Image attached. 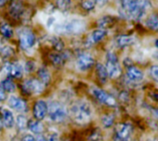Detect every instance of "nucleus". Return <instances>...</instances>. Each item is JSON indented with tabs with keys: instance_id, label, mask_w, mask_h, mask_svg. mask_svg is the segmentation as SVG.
Instances as JSON below:
<instances>
[{
	"instance_id": "obj_1",
	"label": "nucleus",
	"mask_w": 158,
	"mask_h": 141,
	"mask_svg": "<svg viewBox=\"0 0 158 141\" xmlns=\"http://www.w3.org/2000/svg\"><path fill=\"white\" fill-rule=\"evenodd\" d=\"M150 6L148 0H119V12L128 19H141Z\"/></svg>"
},
{
	"instance_id": "obj_2",
	"label": "nucleus",
	"mask_w": 158,
	"mask_h": 141,
	"mask_svg": "<svg viewBox=\"0 0 158 141\" xmlns=\"http://www.w3.org/2000/svg\"><path fill=\"white\" fill-rule=\"evenodd\" d=\"M73 119L79 124H85L92 117V107L86 102H78L71 108Z\"/></svg>"
},
{
	"instance_id": "obj_3",
	"label": "nucleus",
	"mask_w": 158,
	"mask_h": 141,
	"mask_svg": "<svg viewBox=\"0 0 158 141\" xmlns=\"http://www.w3.org/2000/svg\"><path fill=\"white\" fill-rule=\"evenodd\" d=\"M85 29V23L81 19H72L57 26L56 31L60 34H76Z\"/></svg>"
},
{
	"instance_id": "obj_4",
	"label": "nucleus",
	"mask_w": 158,
	"mask_h": 141,
	"mask_svg": "<svg viewBox=\"0 0 158 141\" xmlns=\"http://www.w3.org/2000/svg\"><path fill=\"white\" fill-rule=\"evenodd\" d=\"M67 114V109L62 103L58 102H52L48 104L47 115L51 121L55 123H60L65 120Z\"/></svg>"
},
{
	"instance_id": "obj_5",
	"label": "nucleus",
	"mask_w": 158,
	"mask_h": 141,
	"mask_svg": "<svg viewBox=\"0 0 158 141\" xmlns=\"http://www.w3.org/2000/svg\"><path fill=\"white\" fill-rule=\"evenodd\" d=\"M106 68L107 70L108 77L111 79H117L121 74V67H120L119 62L118 60V57L112 52H109L106 54Z\"/></svg>"
},
{
	"instance_id": "obj_6",
	"label": "nucleus",
	"mask_w": 158,
	"mask_h": 141,
	"mask_svg": "<svg viewBox=\"0 0 158 141\" xmlns=\"http://www.w3.org/2000/svg\"><path fill=\"white\" fill-rule=\"evenodd\" d=\"M44 90V85L37 79H29L24 81L22 91L27 95H38Z\"/></svg>"
},
{
	"instance_id": "obj_7",
	"label": "nucleus",
	"mask_w": 158,
	"mask_h": 141,
	"mask_svg": "<svg viewBox=\"0 0 158 141\" xmlns=\"http://www.w3.org/2000/svg\"><path fill=\"white\" fill-rule=\"evenodd\" d=\"M19 45L23 50L31 49L36 42L35 34L30 29H23L19 32Z\"/></svg>"
},
{
	"instance_id": "obj_8",
	"label": "nucleus",
	"mask_w": 158,
	"mask_h": 141,
	"mask_svg": "<svg viewBox=\"0 0 158 141\" xmlns=\"http://www.w3.org/2000/svg\"><path fill=\"white\" fill-rule=\"evenodd\" d=\"M92 92H93V95L95 97V99L99 101L101 103H104L107 106H116L117 102L115 98L109 93L106 92L105 91L98 89V88H94L92 90Z\"/></svg>"
},
{
	"instance_id": "obj_9",
	"label": "nucleus",
	"mask_w": 158,
	"mask_h": 141,
	"mask_svg": "<svg viewBox=\"0 0 158 141\" xmlns=\"http://www.w3.org/2000/svg\"><path fill=\"white\" fill-rule=\"evenodd\" d=\"M3 70L8 79H19L23 75V68L19 63H6Z\"/></svg>"
},
{
	"instance_id": "obj_10",
	"label": "nucleus",
	"mask_w": 158,
	"mask_h": 141,
	"mask_svg": "<svg viewBox=\"0 0 158 141\" xmlns=\"http://www.w3.org/2000/svg\"><path fill=\"white\" fill-rule=\"evenodd\" d=\"M94 65V58L88 53H82L79 54L77 58V66L81 71H86Z\"/></svg>"
},
{
	"instance_id": "obj_11",
	"label": "nucleus",
	"mask_w": 158,
	"mask_h": 141,
	"mask_svg": "<svg viewBox=\"0 0 158 141\" xmlns=\"http://www.w3.org/2000/svg\"><path fill=\"white\" fill-rule=\"evenodd\" d=\"M32 112H33V116L36 120L39 121L43 120L44 119V117L48 113V104L44 101L39 100L34 103Z\"/></svg>"
},
{
	"instance_id": "obj_12",
	"label": "nucleus",
	"mask_w": 158,
	"mask_h": 141,
	"mask_svg": "<svg viewBox=\"0 0 158 141\" xmlns=\"http://www.w3.org/2000/svg\"><path fill=\"white\" fill-rule=\"evenodd\" d=\"M8 106L12 109H14L17 112H22L25 113L28 111V104L25 100L17 97V96H10L7 101Z\"/></svg>"
},
{
	"instance_id": "obj_13",
	"label": "nucleus",
	"mask_w": 158,
	"mask_h": 141,
	"mask_svg": "<svg viewBox=\"0 0 158 141\" xmlns=\"http://www.w3.org/2000/svg\"><path fill=\"white\" fill-rule=\"evenodd\" d=\"M132 133V127L130 124H119L117 127L116 134L119 141H128Z\"/></svg>"
},
{
	"instance_id": "obj_14",
	"label": "nucleus",
	"mask_w": 158,
	"mask_h": 141,
	"mask_svg": "<svg viewBox=\"0 0 158 141\" xmlns=\"http://www.w3.org/2000/svg\"><path fill=\"white\" fill-rule=\"evenodd\" d=\"M1 117L3 119V124L6 128H12L14 127L15 119L10 110L6 108H3L1 110Z\"/></svg>"
},
{
	"instance_id": "obj_15",
	"label": "nucleus",
	"mask_w": 158,
	"mask_h": 141,
	"mask_svg": "<svg viewBox=\"0 0 158 141\" xmlns=\"http://www.w3.org/2000/svg\"><path fill=\"white\" fill-rule=\"evenodd\" d=\"M9 14L14 18H19L23 14V5L19 0H14L9 6Z\"/></svg>"
},
{
	"instance_id": "obj_16",
	"label": "nucleus",
	"mask_w": 158,
	"mask_h": 141,
	"mask_svg": "<svg viewBox=\"0 0 158 141\" xmlns=\"http://www.w3.org/2000/svg\"><path fill=\"white\" fill-rule=\"evenodd\" d=\"M127 77L131 81L139 82V81L143 80V73L140 68L135 67V66H131V67H129V69L127 71Z\"/></svg>"
},
{
	"instance_id": "obj_17",
	"label": "nucleus",
	"mask_w": 158,
	"mask_h": 141,
	"mask_svg": "<svg viewBox=\"0 0 158 141\" xmlns=\"http://www.w3.org/2000/svg\"><path fill=\"white\" fill-rule=\"evenodd\" d=\"M49 59L50 61L52 62V64L55 66H62L66 60H67V57H66V54H63V53H60V52H56V53H51L49 54Z\"/></svg>"
},
{
	"instance_id": "obj_18",
	"label": "nucleus",
	"mask_w": 158,
	"mask_h": 141,
	"mask_svg": "<svg viewBox=\"0 0 158 141\" xmlns=\"http://www.w3.org/2000/svg\"><path fill=\"white\" fill-rule=\"evenodd\" d=\"M106 35V31L105 30H102V29H98V30H94L89 39H88V43L89 44H95L99 42H101Z\"/></svg>"
},
{
	"instance_id": "obj_19",
	"label": "nucleus",
	"mask_w": 158,
	"mask_h": 141,
	"mask_svg": "<svg viewBox=\"0 0 158 141\" xmlns=\"http://www.w3.org/2000/svg\"><path fill=\"white\" fill-rule=\"evenodd\" d=\"M27 127L34 134L36 135H41L44 131V126L43 124L36 119H31L30 121H28L27 124Z\"/></svg>"
},
{
	"instance_id": "obj_20",
	"label": "nucleus",
	"mask_w": 158,
	"mask_h": 141,
	"mask_svg": "<svg viewBox=\"0 0 158 141\" xmlns=\"http://www.w3.org/2000/svg\"><path fill=\"white\" fill-rule=\"evenodd\" d=\"M37 75H38L39 80H40L44 86L47 85V84H49V82L51 81V75H50L49 71L47 70V68H45V67H44V66L38 69Z\"/></svg>"
},
{
	"instance_id": "obj_21",
	"label": "nucleus",
	"mask_w": 158,
	"mask_h": 141,
	"mask_svg": "<svg viewBox=\"0 0 158 141\" xmlns=\"http://www.w3.org/2000/svg\"><path fill=\"white\" fill-rule=\"evenodd\" d=\"M134 42V38L130 35H120L117 38V44L119 47H126Z\"/></svg>"
},
{
	"instance_id": "obj_22",
	"label": "nucleus",
	"mask_w": 158,
	"mask_h": 141,
	"mask_svg": "<svg viewBox=\"0 0 158 141\" xmlns=\"http://www.w3.org/2000/svg\"><path fill=\"white\" fill-rule=\"evenodd\" d=\"M96 73H97V76L99 78V80L102 83H105L108 78V73H107L106 66L100 63L96 64Z\"/></svg>"
},
{
	"instance_id": "obj_23",
	"label": "nucleus",
	"mask_w": 158,
	"mask_h": 141,
	"mask_svg": "<svg viewBox=\"0 0 158 141\" xmlns=\"http://www.w3.org/2000/svg\"><path fill=\"white\" fill-rule=\"evenodd\" d=\"M0 84L6 92H13L16 90V84L11 79H6L2 80Z\"/></svg>"
},
{
	"instance_id": "obj_24",
	"label": "nucleus",
	"mask_w": 158,
	"mask_h": 141,
	"mask_svg": "<svg viewBox=\"0 0 158 141\" xmlns=\"http://www.w3.org/2000/svg\"><path fill=\"white\" fill-rule=\"evenodd\" d=\"M0 33L6 39H9L13 36V30L7 23H1L0 24Z\"/></svg>"
},
{
	"instance_id": "obj_25",
	"label": "nucleus",
	"mask_w": 158,
	"mask_h": 141,
	"mask_svg": "<svg viewBox=\"0 0 158 141\" xmlns=\"http://www.w3.org/2000/svg\"><path fill=\"white\" fill-rule=\"evenodd\" d=\"M146 26L154 30H158V16L151 15L146 20Z\"/></svg>"
},
{
	"instance_id": "obj_26",
	"label": "nucleus",
	"mask_w": 158,
	"mask_h": 141,
	"mask_svg": "<svg viewBox=\"0 0 158 141\" xmlns=\"http://www.w3.org/2000/svg\"><path fill=\"white\" fill-rule=\"evenodd\" d=\"M115 22V19L111 17H104L101 19H99L98 21V25L100 26V28H102V30L109 28L110 26H112Z\"/></svg>"
},
{
	"instance_id": "obj_27",
	"label": "nucleus",
	"mask_w": 158,
	"mask_h": 141,
	"mask_svg": "<svg viewBox=\"0 0 158 141\" xmlns=\"http://www.w3.org/2000/svg\"><path fill=\"white\" fill-rule=\"evenodd\" d=\"M27 124H28V121L26 119V117L24 115H18L17 118H16V126L17 127L19 128V130H24L26 127H27Z\"/></svg>"
},
{
	"instance_id": "obj_28",
	"label": "nucleus",
	"mask_w": 158,
	"mask_h": 141,
	"mask_svg": "<svg viewBox=\"0 0 158 141\" xmlns=\"http://www.w3.org/2000/svg\"><path fill=\"white\" fill-rule=\"evenodd\" d=\"M115 121V117L113 115H106L102 118V124L105 127H110L113 126Z\"/></svg>"
},
{
	"instance_id": "obj_29",
	"label": "nucleus",
	"mask_w": 158,
	"mask_h": 141,
	"mask_svg": "<svg viewBox=\"0 0 158 141\" xmlns=\"http://www.w3.org/2000/svg\"><path fill=\"white\" fill-rule=\"evenodd\" d=\"M52 45L57 52H61L64 48V43L63 42L58 38V37H53L52 38Z\"/></svg>"
},
{
	"instance_id": "obj_30",
	"label": "nucleus",
	"mask_w": 158,
	"mask_h": 141,
	"mask_svg": "<svg viewBox=\"0 0 158 141\" xmlns=\"http://www.w3.org/2000/svg\"><path fill=\"white\" fill-rule=\"evenodd\" d=\"M94 0H85L82 2V7L87 9V10H91L94 7Z\"/></svg>"
},
{
	"instance_id": "obj_31",
	"label": "nucleus",
	"mask_w": 158,
	"mask_h": 141,
	"mask_svg": "<svg viewBox=\"0 0 158 141\" xmlns=\"http://www.w3.org/2000/svg\"><path fill=\"white\" fill-rule=\"evenodd\" d=\"M24 69L27 73H31L35 69V63L33 61H28L25 65Z\"/></svg>"
},
{
	"instance_id": "obj_32",
	"label": "nucleus",
	"mask_w": 158,
	"mask_h": 141,
	"mask_svg": "<svg viewBox=\"0 0 158 141\" xmlns=\"http://www.w3.org/2000/svg\"><path fill=\"white\" fill-rule=\"evenodd\" d=\"M0 52H1V54H2L4 57H8V56H10V55L12 54V53H13L12 49H11L10 47H8V46H6V47L2 48Z\"/></svg>"
},
{
	"instance_id": "obj_33",
	"label": "nucleus",
	"mask_w": 158,
	"mask_h": 141,
	"mask_svg": "<svg viewBox=\"0 0 158 141\" xmlns=\"http://www.w3.org/2000/svg\"><path fill=\"white\" fill-rule=\"evenodd\" d=\"M57 5L63 9H67L69 6V0H57Z\"/></svg>"
},
{
	"instance_id": "obj_34",
	"label": "nucleus",
	"mask_w": 158,
	"mask_h": 141,
	"mask_svg": "<svg viewBox=\"0 0 158 141\" xmlns=\"http://www.w3.org/2000/svg\"><path fill=\"white\" fill-rule=\"evenodd\" d=\"M47 141H59L58 139V135L56 133H50L46 139Z\"/></svg>"
},
{
	"instance_id": "obj_35",
	"label": "nucleus",
	"mask_w": 158,
	"mask_h": 141,
	"mask_svg": "<svg viewBox=\"0 0 158 141\" xmlns=\"http://www.w3.org/2000/svg\"><path fill=\"white\" fill-rule=\"evenodd\" d=\"M151 73L153 75V77L158 81V66H154L151 68Z\"/></svg>"
},
{
	"instance_id": "obj_36",
	"label": "nucleus",
	"mask_w": 158,
	"mask_h": 141,
	"mask_svg": "<svg viewBox=\"0 0 158 141\" xmlns=\"http://www.w3.org/2000/svg\"><path fill=\"white\" fill-rule=\"evenodd\" d=\"M6 98V91H4V89L2 88V86H1V84H0V102L5 101Z\"/></svg>"
},
{
	"instance_id": "obj_37",
	"label": "nucleus",
	"mask_w": 158,
	"mask_h": 141,
	"mask_svg": "<svg viewBox=\"0 0 158 141\" xmlns=\"http://www.w3.org/2000/svg\"><path fill=\"white\" fill-rule=\"evenodd\" d=\"M22 141H36V139L33 136H31V135H26L22 139Z\"/></svg>"
},
{
	"instance_id": "obj_38",
	"label": "nucleus",
	"mask_w": 158,
	"mask_h": 141,
	"mask_svg": "<svg viewBox=\"0 0 158 141\" xmlns=\"http://www.w3.org/2000/svg\"><path fill=\"white\" fill-rule=\"evenodd\" d=\"M94 1L95 4H98V5H100V6H103V5H105L108 0H94Z\"/></svg>"
},
{
	"instance_id": "obj_39",
	"label": "nucleus",
	"mask_w": 158,
	"mask_h": 141,
	"mask_svg": "<svg viewBox=\"0 0 158 141\" xmlns=\"http://www.w3.org/2000/svg\"><path fill=\"white\" fill-rule=\"evenodd\" d=\"M36 141H47V140H46V139H45L44 137H43V136H41V135H38V137H37V139H36Z\"/></svg>"
},
{
	"instance_id": "obj_40",
	"label": "nucleus",
	"mask_w": 158,
	"mask_h": 141,
	"mask_svg": "<svg viewBox=\"0 0 158 141\" xmlns=\"http://www.w3.org/2000/svg\"><path fill=\"white\" fill-rule=\"evenodd\" d=\"M8 0H0V6H4L6 2H7Z\"/></svg>"
},
{
	"instance_id": "obj_41",
	"label": "nucleus",
	"mask_w": 158,
	"mask_h": 141,
	"mask_svg": "<svg viewBox=\"0 0 158 141\" xmlns=\"http://www.w3.org/2000/svg\"><path fill=\"white\" fill-rule=\"evenodd\" d=\"M154 115H156V117H157L158 118V108L155 109V111H154Z\"/></svg>"
},
{
	"instance_id": "obj_42",
	"label": "nucleus",
	"mask_w": 158,
	"mask_h": 141,
	"mask_svg": "<svg viewBox=\"0 0 158 141\" xmlns=\"http://www.w3.org/2000/svg\"><path fill=\"white\" fill-rule=\"evenodd\" d=\"M156 48L158 49V40L156 42Z\"/></svg>"
},
{
	"instance_id": "obj_43",
	"label": "nucleus",
	"mask_w": 158,
	"mask_h": 141,
	"mask_svg": "<svg viewBox=\"0 0 158 141\" xmlns=\"http://www.w3.org/2000/svg\"><path fill=\"white\" fill-rule=\"evenodd\" d=\"M1 128H2V124H1V122H0V132H1Z\"/></svg>"
},
{
	"instance_id": "obj_44",
	"label": "nucleus",
	"mask_w": 158,
	"mask_h": 141,
	"mask_svg": "<svg viewBox=\"0 0 158 141\" xmlns=\"http://www.w3.org/2000/svg\"><path fill=\"white\" fill-rule=\"evenodd\" d=\"M0 122H1V114H0Z\"/></svg>"
},
{
	"instance_id": "obj_45",
	"label": "nucleus",
	"mask_w": 158,
	"mask_h": 141,
	"mask_svg": "<svg viewBox=\"0 0 158 141\" xmlns=\"http://www.w3.org/2000/svg\"><path fill=\"white\" fill-rule=\"evenodd\" d=\"M118 141H119V140H118Z\"/></svg>"
}]
</instances>
